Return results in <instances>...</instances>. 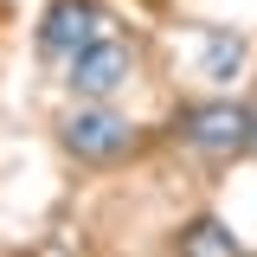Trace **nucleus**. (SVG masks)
Returning a JSON list of instances; mask_svg holds the SVG:
<instances>
[{"instance_id":"f257e3e1","label":"nucleus","mask_w":257,"mask_h":257,"mask_svg":"<svg viewBox=\"0 0 257 257\" xmlns=\"http://www.w3.org/2000/svg\"><path fill=\"white\" fill-rule=\"evenodd\" d=\"M128 71H135V52L122 39H90L84 52H71V90L103 103V96H116L128 84Z\"/></svg>"},{"instance_id":"f03ea898","label":"nucleus","mask_w":257,"mask_h":257,"mask_svg":"<svg viewBox=\"0 0 257 257\" xmlns=\"http://www.w3.org/2000/svg\"><path fill=\"white\" fill-rule=\"evenodd\" d=\"M180 135L193 148H206V155H231V148L251 142V109H238V103H199V109L180 116Z\"/></svg>"},{"instance_id":"7ed1b4c3","label":"nucleus","mask_w":257,"mask_h":257,"mask_svg":"<svg viewBox=\"0 0 257 257\" xmlns=\"http://www.w3.org/2000/svg\"><path fill=\"white\" fill-rule=\"evenodd\" d=\"M64 148L77 161H116L128 148V122L116 109H77V116L64 122Z\"/></svg>"},{"instance_id":"20e7f679","label":"nucleus","mask_w":257,"mask_h":257,"mask_svg":"<svg viewBox=\"0 0 257 257\" xmlns=\"http://www.w3.org/2000/svg\"><path fill=\"white\" fill-rule=\"evenodd\" d=\"M96 26H103V13H96L90 0H58V7L45 13V26H39V45L71 58V52H84L96 39Z\"/></svg>"},{"instance_id":"39448f33","label":"nucleus","mask_w":257,"mask_h":257,"mask_svg":"<svg viewBox=\"0 0 257 257\" xmlns=\"http://www.w3.org/2000/svg\"><path fill=\"white\" fill-rule=\"evenodd\" d=\"M199 64H206V77L225 84V77H238V64H244V39H231V32H199Z\"/></svg>"},{"instance_id":"423d86ee","label":"nucleus","mask_w":257,"mask_h":257,"mask_svg":"<svg viewBox=\"0 0 257 257\" xmlns=\"http://www.w3.org/2000/svg\"><path fill=\"white\" fill-rule=\"evenodd\" d=\"M180 257H238V238H231L219 219H193L187 231H180Z\"/></svg>"},{"instance_id":"0eeeda50","label":"nucleus","mask_w":257,"mask_h":257,"mask_svg":"<svg viewBox=\"0 0 257 257\" xmlns=\"http://www.w3.org/2000/svg\"><path fill=\"white\" fill-rule=\"evenodd\" d=\"M244 148H257V116H251V142H244Z\"/></svg>"}]
</instances>
